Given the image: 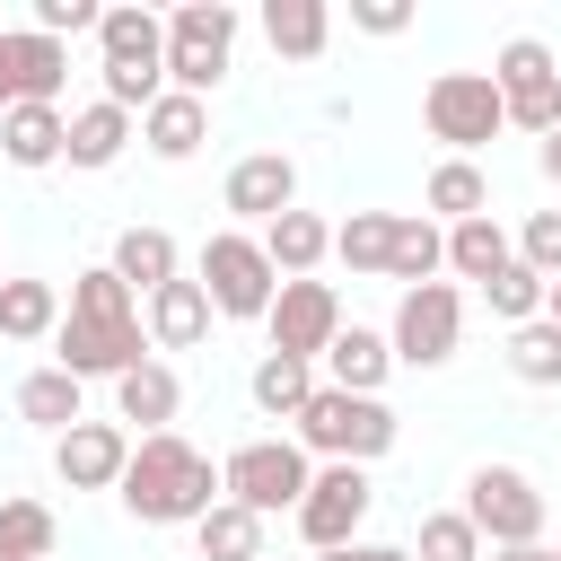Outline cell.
<instances>
[{
	"label": "cell",
	"instance_id": "7c38bea8",
	"mask_svg": "<svg viewBox=\"0 0 561 561\" xmlns=\"http://www.w3.org/2000/svg\"><path fill=\"white\" fill-rule=\"evenodd\" d=\"M368 465H316V482H307V500L289 508L298 517V535L316 543V552H342V543H359V526H368Z\"/></svg>",
	"mask_w": 561,
	"mask_h": 561
},
{
	"label": "cell",
	"instance_id": "f6af8a7d",
	"mask_svg": "<svg viewBox=\"0 0 561 561\" xmlns=\"http://www.w3.org/2000/svg\"><path fill=\"white\" fill-rule=\"evenodd\" d=\"M552 561H561V543H552Z\"/></svg>",
	"mask_w": 561,
	"mask_h": 561
},
{
	"label": "cell",
	"instance_id": "7a4b0ae2",
	"mask_svg": "<svg viewBox=\"0 0 561 561\" xmlns=\"http://www.w3.org/2000/svg\"><path fill=\"white\" fill-rule=\"evenodd\" d=\"M289 438L307 447V465H377V456L403 438V421H394V403H386V394H342V386H316V394L298 403Z\"/></svg>",
	"mask_w": 561,
	"mask_h": 561
},
{
	"label": "cell",
	"instance_id": "9a60e30c",
	"mask_svg": "<svg viewBox=\"0 0 561 561\" xmlns=\"http://www.w3.org/2000/svg\"><path fill=\"white\" fill-rule=\"evenodd\" d=\"M70 88V44L35 26H0V105H61Z\"/></svg>",
	"mask_w": 561,
	"mask_h": 561
},
{
	"label": "cell",
	"instance_id": "6da1fadb",
	"mask_svg": "<svg viewBox=\"0 0 561 561\" xmlns=\"http://www.w3.org/2000/svg\"><path fill=\"white\" fill-rule=\"evenodd\" d=\"M114 500H123L140 526H193V517L219 508V465H210L193 438L158 430V438H131V465H123Z\"/></svg>",
	"mask_w": 561,
	"mask_h": 561
},
{
	"label": "cell",
	"instance_id": "9c48e42d",
	"mask_svg": "<svg viewBox=\"0 0 561 561\" xmlns=\"http://www.w3.org/2000/svg\"><path fill=\"white\" fill-rule=\"evenodd\" d=\"M465 517H473L482 552H500V543H543L552 500L535 491L526 465H473V473H465Z\"/></svg>",
	"mask_w": 561,
	"mask_h": 561
},
{
	"label": "cell",
	"instance_id": "ffe728a7",
	"mask_svg": "<svg viewBox=\"0 0 561 561\" xmlns=\"http://www.w3.org/2000/svg\"><path fill=\"white\" fill-rule=\"evenodd\" d=\"M140 140H149V158L184 167V158L210 140V105H202V96H184V88H158V96H149V114H140Z\"/></svg>",
	"mask_w": 561,
	"mask_h": 561
},
{
	"label": "cell",
	"instance_id": "4316f807",
	"mask_svg": "<svg viewBox=\"0 0 561 561\" xmlns=\"http://www.w3.org/2000/svg\"><path fill=\"white\" fill-rule=\"evenodd\" d=\"M18 421H35V430H53V438H61L70 421H88V386H79L70 368H53V359H44V368H26V377H18Z\"/></svg>",
	"mask_w": 561,
	"mask_h": 561
},
{
	"label": "cell",
	"instance_id": "ab89813d",
	"mask_svg": "<svg viewBox=\"0 0 561 561\" xmlns=\"http://www.w3.org/2000/svg\"><path fill=\"white\" fill-rule=\"evenodd\" d=\"M535 167H543V184H561V131H543V140H535Z\"/></svg>",
	"mask_w": 561,
	"mask_h": 561
},
{
	"label": "cell",
	"instance_id": "4dcf8cb0",
	"mask_svg": "<svg viewBox=\"0 0 561 561\" xmlns=\"http://www.w3.org/2000/svg\"><path fill=\"white\" fill-rule=\"evenodd\" d=\"M508 254H517V245H508V228H500L491 210H482V219H456V228H447V272H456V280H473V289H482V280H491V272H500Z\"/></svg>",
	"mask_w": 561,
	"mask_h": 561
},
{
	"label": "cell",
	"instance_id": "e0dca14e",
	"mask_svg": "<svg viewBox=\"0 0 561 561\" xmlns=\"http://www.w3.org/2000/svg\"><path fill=\"white\" fill-rule=\"evenodd\" d=\"M175 412H184V377H175L167 359H140V368L114 377V421H123V430L158 438V430H175Z\"/></svg>",
	"mask_w": 561,
	"mask_h": 561
},
{
	"label": "cell",
	"instance_id": "d6986e66",
	"mask_svg": "<svg viewBox=\"0 0 561 561\" xmlns=\"http://www.w3.org/2000/svg\"><path fill=\"white\" fill-rule=\"evenodd\" d=\"M324 386H342V394H386V377H394V351H386V333L377 324H342L333 342H324Z\"/></svg>",
	"mask_w": 561,
	"mask_h": 561
},
{
	"label": "cell",
	"instance_id": "484cf974",
	"mask_svg": "<svg viewBox=\"0 0 561 561\" xmlns=\"http://www.w3.org/2000/svg\"><path fill=\"white\" fill-rule=\"evenodd\" d=\"M438 272H447V228H438V219H421V210H394V237H386V280L421 289V280H438Z\"/></svg>",
	"mask_w": 561,
	"mask_h": 561
},
{
	"label": "cell",
	"instance_id": "cb8c5ba5",
	"mask_svg": "<svg viewBox=\"0 0 561 561\" xmlns=\"http://www.w3.org/2000/svg\"><path fill=\"white\" fill-rule=\"evenodd\" d=\"M482 210H491V175H482L473 158H438L430 184H421V219L456 228V219H482Z\"/></svg>",
	"mask_w": 561,
	"mask_h": 561
},
{
	"label": "cell",
	"instance_id": "60d3db41",
	"mask_svg": "<svg viewBox=\"0 0 561 561\" xmlns=\"http://www.w3.org/2000/svg\"><path fill=\"white\" fill-rule=\"evenodd\" d=\"M491 561H552V543H500Z\"/></svg>",
	"mask_w": 561,
	"mask_h": 561
},
{
	"label": "cell",
	"instance_id": "5bb4252c",
	"mask_svg": "<svg viewBox=\"0 0 561 561\" xmlns=\"http://www.w3.org/2000/svg\"><path fill=\"white\" fill-rule=\"evenodd\" d=\"M263 333H272V351H289V359H324V342L342 333V298H333V280H280Z\"/></svg>",
	"mask_w": 561,
	"mask_h": 561
},
{
	"label": "cell",
	"instance_id": "74e56055",
	"mask_svg": "<svg viewBox=\"0 0 561 561\" xmlns=\"http://www.w3.org/2000/svg\"><path fill=\"white\" fill-rule=\"evenodd\" d=\"M508 245H517V263H526L535 280H561V210H535Z\"/></svg>",
	"mask_w": 561,
	"mask_h": 561
},
{
	"label": "cell",
	"instance_id": "30bf717a",
	"mask_svg": "<svg viewBox=\"0 0 561 561\" xmlns=\"http://www.w3.org/2000/svg\"><path fill=\"white\" fill-rule=\"evenodd\" d=\"M456 342H465V289L456 280H421L394 298V324H386L394 368H447Z\"/></svg>",
	"mask_w": 561,
	"mask_h": 561
},
{
	"label": "cell",
	"instance_id": "8992f818",
	"mask_svg": "<svg viewBox=\"0 0 561 561\" xmlns=\"http://www.w3.org/2000/svg\"><path fill=\"white\" fill-rule=\"evenodd\" d=\"M307 482H316V465H307V447H298V438H245V447H228V456H219V500L254 508L263 526H272L280 508H298V500H307Z\"/></svg>",
	"mask_w": 561,
	"mask_h": 561
},
{
	"label": "cell",
	"instance_id": "ee69618b",
	"mask_svg": "<svg viewBox=\"0 0 561 561\" xmlns=\"http://www.w3.org/2000/svg\"><path fill=\"white\" fill-rule=\"evenodd\" d=\"M316 561H351V543H342V552H316Z\"/></svg>",
	"mask_w": 561,
	"mask_h": 561
},
{
	"label": "cell",
	"instance_id": "ac0fdd59",
	"mask_svg": "<svg viewBox=\"0 0 561 561\" xmlns=\"http://www.w3.org/2000/svg\"><path fill=\"white\" fill-rule=\"evenodd\" d=\"M140 333H149V351H193L202 333H210V298H202V280H167V289H149L140 298Z\"/></svg>",
	"mask_w": 561,
	"mask_h": 561
},
{
	"label": "cell",
	"instance_id": "5b68a950",
	"mask_svg": "<svg viewBox=\"0 0 561 561\" xmlns=\"http://www.w3.org/2000/svg\"><path fill=\"white\" fill-rule=\"evenodd\" d=\"M237 9L228 0H184V9H167V88H184V96H202L210 105V88L228 79V61H237Z\"/></svg>",
	"mask_w": 561,
	"mask_h": 561
},
{
	"label": "cell",
	"instance_id": "d4e9b609",
	"mask_svg": "<svg viewBox=\"0 0 561 561\" xmlns=\"http://www.w3.org/2000/svg\"><path fill=\"white\" fill-rule=\"evenodd\" d=\"M263 254H272L280 280H316V263L333 254V219H316V210H280V219L263 228Z\"/></svg>",
	"mask_w": 561,
	"mask_h": 561
},
{
	"label": "cell",
	"instance_id": "603a6c76",
	"mask_svg": "<svg viewBox=\"0 0 561 561\" xmlns=\"http://www.w3.org/2000/svg\"><path fill=\"white\" fill-rule=\"evenodd\" d=\"M263 44H272L280 61H324L333 9H324V0H263Z\"/></svg>",
	"mask_w": 561,
	"mask_h": 561
},
{
	"label": "cell",
	"instance_id": "d590c367",
	"mask_svg": "<svg viewBox=\"0 0 561 561\" xmlns=\"http://www.w3.org/2000/svg\"><path fill=\"white\" fill-rule=\"evenodd\" d=\"M482 307H491V316H500V324L517 333V324H535V316H543V280H535V272H526V263L508 254V263H500V272L482 280Z\"/></svg>",
	"mask_w": 561,
	"mask_h": 561
},
{
	"label": "cell",
	"instance_id": "7bdbcfd3",
	"mask_svg": "<svg viewBox=\"0 0 561 561\" xmlns=\"http://www.w3.org/2000/svg\"><path fill=\"white\" fill-rule=\"evenodd\" d=\"M543 316H552V324H561V280H543Z\"/></svg>",
	"mask_w": 561,
	"mask_h": 561
},
{
	"label": "cell",
	"instance_id": "83f0119b",
	"mask_svg": "<svg viewBox=\"0 0 561 561\" xmlns=\"http://www.w3.org/2000/svg\"><path fill=\"white\" fill-rule=\"evenodd\" d=\"M131 140H140V123H131L123 105H105V96H96V105H79V114H70V149H61V158L96 175V167H114Z\"/></svg>",
	"mask_w": 561,
	"mask_h": 561
},
{
	"label": "cell",
	"instance_id": "3957f363",
	"mask_svg": "<svg viewBox=\"0 0 561 561\" xmlns=\"http://www.w3.org/2000/svg\"><path fill=\"white\" fill-rule=\"evenodd\" d=\"M96 79H105V105H123L140 123L149 96L167 88V18L140 9V0H114L96 18Z\"/></svg>",
	"mask_w": 561,
	"mask_h": 561
},
{
	"label": "cell",
	"instance_id": "8fae6325",
	"mask_svg": "<svg viewBox=\"0 0 561 561\" xmlns=\"http://www.w3.org/2000/svg\"><path fill=\"white\" fill-rule=\"evenodd\" d=\"M140 359H158L149 333H140V316H61L53 324V368H70L79 386L88 377H123Z\"/></svg>",
	"mask_w": 561,
	"mask_h": 561
},
{
	"label": "cell",
	"instance_id": "1f68e13d",
	"mask_svg": "<svg viewBox=\"0 0 561 561\" xmlns=\"http://www.w3.org/2000/svg\"><path fill=\"white\" fill-rule=\"evenodd\" d=\"M193 543H202V561H263V517L219 500L210 517H193Z\"/></svg>",
	"mask_w": 561,
	"mask_h": 561
},
{
	"label": "cell",
	"instance_id": "2e32d148",
	"mask_svg": "<svg viewBox=\"0 0 561 561\" xmlns=\"http://www.w3.org/2000/svg\"><path fill=\"white\" fill-rule=\"evenodd\" d=\"M123 465H131V430H123V421H70V430L53 438V473H61L70 491H114Z\"/></svg>",
	"mask_w": 561,
	"mask_h": 561
},
{
	"label": "cell",
	"instance_id": "f35d334b",
	"mask_svg": "<svg viewBox=\"0 0 561 561\" xmlns=\"http://www.w3.org/2000/svg\"><path fill=\"white\" fill-rule=\"evenodd\" d=\"M351 26L386 44V35H403V26H412V9H403V0H351Z\"/></svg>",
	"mask_w": 561,
	"mask_h": 561
},
{
	"label": "cell",
	"instance_id": "b9f144b4",
	"mask_svg": "<svg viewBox=\"0 0 561 561\" xmlns=\"http://www.w3.org/2000/svg\"><path fill=\"white\" fill-rule=\"evenodd\" d=\"M351 561H412L403 543H351Z\"/></svg>",
	"mask_w": 561,
	"mask_h": 561
},
{
	"label": "cell",
	"instance_id": "52a82bcc",
	"mask_svg": "<svg viewBox=\"0 0 561 561\" xmlns=\"http://www.w3.org/2000/svg\"><path fill=\"white\" fill-rule=\"evenodd\" d=\"M491 88H500L508 131H526V140L561 131V53H552L543 35H508V44L491 53Z\"/></svg>",
	"mask_w": 561,
	"mask_h": 561
},
{
	"label": "cell",
	"instance_id": "836d02e7",
	"mask_svg": "<svg viewBox=\"0 0 561 561\" xmlns=\"http://www.w3.org/2000/svg\"><path fill=\"white\" fill-rule=\"evenodd\" d=\"M508 377L517 386H561V324L552 316H535V324L508 333Z\"/></svg>",
	"mask_w": 561,
	"mask_h": 561
},
{
	"label": "cell",
	"instance_id": "277c9868",
	"mask_svg": "<svg viewBox=\"0 0 561 561\" xmlns=\"http://www.w3.org/2000/svg\"><path fill=\"white\" fill-rule=\"evenodd\" d=\"M193 280H202L210 316H228V324H263V316H272V289H280V272H272L263 237H245V228H219V237H202V263H193Z\"/></svg>",
	"mask_w": 561,
	"mask_h": 561
},
{
	"label": "cell",
	"instance_id": "f546056e",
	"mask_svg": "<svg viewBox=\"0 0 561 561\" xmlns=\"http://www.w3.org/2000/svg\"><path fill=\"white\" fill-rule=\"evenodd\" d=\"M53 324H61V289L53 280H0V342H53Z\"/></svg>",
	"mask_w": 561,
	"mask_h": 561
},
{
	"label": "cell",
	"instance_id": "7402d4cb",
	"mask_svg": "<svg viewBox=\"0 0 561 561\" xmlns=\"http://www.w3.org/2000/svg\"><path fill=\"white\" fill-rule=\"evenodd\" d=\"M105 272H114L131 298H149V289H167V280L184 272V254H175V237H167V228H123V237H114V254H105Z\"/></svg>",
	"mask_w": 561,
	"mask_h": 561
},
{
	"label": "cell",
	"instance_id": "f1b7e54d",
	"mask_svg": "<svg viewBox=\"0 0 561 561\" xmlns=\"http://www.w3.org/2000/svg\"><path fill=\"white\" fill-rule=\"evenodd\" d=\"M324 377H316V359H289V351H263L254 359V377H245V394H254V412L263 421H298V403L316 394Z\"/></svg>",
	"mask_w": 561,
	"mask_h": 561
},
{
	"label": "cell",
	"instance_id": "d6a6232c",
	"mask_svg": "<svg viewBox=\"0 0 561 561\" xmlns=\"http://www.w3.org/2000/svg\"><path fill=\"white\" fill-rule=\"evenodd\" d=\"M61 517L44 500H0V561H53Z\"/></svg>",
	"mask_w": 561,
	"mask_h": 561
},
{
	"label": "cell",
	"instance_id": "e575fe53",
	"mask_svg": "<svg viewBox=\"0 0 561 561\" xmlns=\"http://www.w3.org/2000/svg\"><path fill=\"white\" fill-rule=\"evenodd\" d=\"M386 237H394V210H351V219L333 228V263H351V272H377V280H386Z\"/></svg>",
	"mask_w": 561,
	"mask_h": 561
},
{
	"label": "cell",
	"instance_id": "ba28073f",
	"mask_svg": "<svg viewBox=\"0 0 561 561\" xmlns=\"http://www.w3.org/2000/svg\"><path fill=\"white\" fill-rule=\"evenodd\" d=\"M421 123H430V140H438L447 158H473V149H491V140L508 131L491 70H438V79L421 88Z\"/></svg>",
	"mask_w": 561,
	"mask_h": 561
},
{
	"label": "cell",
	"instance_id": "44dd1931",
	"mask_svg": "<svg viewBox=\"0 0 561 561\" xmlns=\"http://www.w3.org/2000/svg\"><path fill=\"white\" fill-rule=\"evenodd\" d=\"M61 149H70V114L61 105H0V158L9 167H61Z\"/></svg>",
	"mask_w": 561,
	"mask_h": 561
},
{
	"label": "cell",
	"instance_id": "4fadbf2b",
	"mask_svg": "<svg viewBox=\"0 0 561 561\" xmlns=\"http://www.w3.org/2000/svg\"><path fill=\"white\" fill-rule=\"evenodd\" d=\"M219 210H228L245 237H263L280 210H298V158H289V149H245V158L228 167V184H219Z\"/></svg>",
	"mask_w": 561,
	"mask_h": 561
},
{
	"label": "cell",
	"instance_id": "8d00e7d4",
	"mask_svg": "<svg viewBox=\"0 0 561 561\" xmlns=\"http://www.w3.org/2000/svg\"><path fill=\"white\" fill-rule=\"evenodd\" d=\"M412 561H482V535H473V517L465 508H430L421 517V535L403 543Z\"/></svg>",
	"mask_w": 561,
	"mask_h": 561
}]
</instances>
